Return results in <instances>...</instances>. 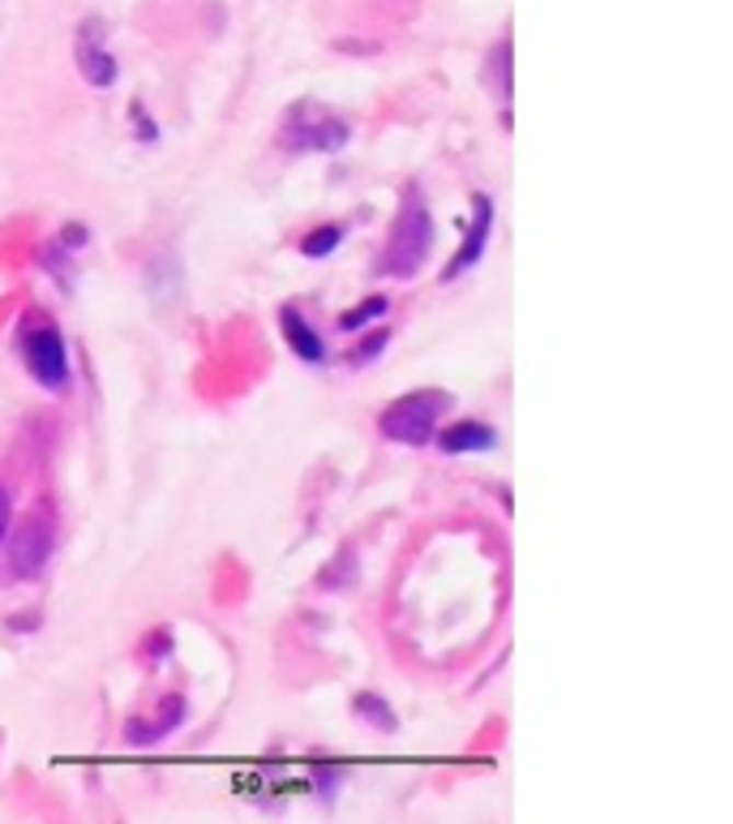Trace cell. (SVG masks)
Returning a JSON list of instances; mask_svg holds the SVG:
<instances>
[{"label": "cell", "instance_id": "5b68a950", "mask_svg": "<svg viewBox=\"0 0 733 824\" xmlns=\"http://www.w3.org/2000/svg\"><path fill=\"white\" fill-rule=\"evenodd\" d=\"M472 203H477V215H472V224H468V232H463V250L446 262L442 279H459L463 271H472V266L481 262V254H485L489 232H493V203H489L485 194H477Z\"/></svg>", "mask_w": 733, "mask_h": 824}, {"label": "cell", "instance_id": "9a60e30c", "mask_svg": "<svg viewBox=\"0 0 733 824\" xmlns=\"http://www.w3.org/2000/svg\"><path fill=\"white\" fill-rule=\"evenodd\" d=\"M497 95L502 103H511V39L497 44Z\"/></svg>", "mask_w": 733, "mask_h": 824}, {"label": "cell", "instance_id": "8992f818", "mask_svg": "<svg viewBox=\"0 0 733 824\" xmlns=\"http://www.w3.org/2000/svg\"><path fill=\"white\" fill-rule=\"evenodd\" d=\"M107 35H103V22H87L82 31H78V69H82V78L91 82V87H112L116 82V60L107 56Z\"/></svg>", "mask_w": 733, "mask_h": 824}, {"label": "cell", "instance_id": "5bb4252c", "mask_svg": "<svg viewBox=\"0 0 733 824\" xmlns=\"http://www.w3.org/2000/svg\"><path fill=\"white\" fill-rule=\"evenodd\" d=\"M387 340H391L387 331H374L369 340H360V348H352V357H347V360H352V365H369V360L387 348Z\"/></svg>", "mask_w": 733, "mask_h": 824}, {"label": "cell", "instance_id": "4fadbf2b", "mask_svg": "<svg viewBox=\"0 0 733 824\" xmlns=\"http://www.w3.org/2000/svg\"><path fill=\"white\" fill-rule=\"evenodd\" d=\"M356 713H365L378 730H394V709L382 705L378 696H356Z\"/></svg>", "mask_w": 733, "mask_h": 824}, {"label": "cell", "instance_id": "6da1fadb", "mask_svg": "<svg viewBox=\"0 0 733 824\" xmlns=\"http://www.w3.org/2000/svg\"><path fill=\"white\" fill-rule=\"evenodd\" d=\"M430 245H434L430 206L421 203V198H408V206H403L399 219H394L391 241H387V250H382L378 271H382V275H394V279H412V275L421 271L425 254H430Z\"/></svg>", "mask_w": 733, "mask_h": 824}, {"label": "cell", "instance_id": "3957f363", "mask_svg": "<svg viewBox=\"0 0 733 824\" xmlns=\"http://www.w3.org/2000/svg\"><path fill=\"white\" fill-rule=\"evenodd\" d=\"M22 360H26V369H31V378L39 387H51V391L65 387V378H69V353H65V340H60L56 322L39 318V322H31L22 331Z\"/></svg>", "mask_w": 733, "mask_h": 824}, {"label": "cell", "instance_id": "2e32d148", "mask_svg": "<svg viewBox=\"0 0 733 824\" xmlns=\"http://www.w3.org/2000/svg\"><path fill=\"white\" fill-rule=\"evenodd\" d=\"M9 519H13V503H9V494H4V485H0V537L9 533Z\"/></svg>", "mask_w": 733, "mask_h": 824}, {"label": "cell", "instance_id": "30bf717a", "mask_svg": "<svg viewBox=\"0 0 733 824\" xmlns=\"http://www.w3.org/2000/svg\"><path fill=\"white\" fill-rule=\"evenodd\" d=\"M159 725H129L125 734H129V743H159L163 734H172L176 730V721H185V700L181 696H172V700H163V709H159Z\"/></svg>", "mask_w": 733, "mask_h": 824}, {"label": "cell", "instance_id": "ba28073f", "mask_svg": "<svg viewBox=\"0 0 733 824\" xmlns=\"http://www.w3.org/2000/svg\"><path fill=\"white\" fill-rule=\"evenodd\" d=\"M279 327H284V335H288V344H293V353L300 360H327V344H322V335L305 322V313L300 309H284L279 313Z\"/></svg>", "mask_w": 733, "mask_h": 824}, {"label": "cell", "instance_id": "277c9868", "mask_svg": "<svg viewBox=\"0 0 733 824\" xmlns=\"http://www.w3.org/2000/svg\"><path fill=\"white\" fill-rule=\"evenodd\" d=\"M51 546H56V519H51V507L39 503L35 512L26 515L13 533V546H9V566L18 580H31L39 575L44 563L51 559Z\"/></svg>", "mask_w": 733, "mask_h": 824}, {"label": "cell", "instance_id": "9c48e42d", "mask_svg": "<svg viewBox=\"0 0 733 824\" xmlns=\"http://www.w3.org/2000/svg\"><path fill=\"white\" fill-rule=\"evenodd\" d=\"M489 447H497V434L489 425H481V421H459V425H450L442 434V451H450V456H459V451H489Z\"/></svg>", "mask_w": 733, "mask_h": 824}, {"label": "cell", "instance_id": "8fae6325", "mask_svg": "<svg viewBox=\"0 0 733 824\" xmlns=\"http://www.w3.org/2000/svg\"><path fill=\"white\" fill-rule=\"evenodd\" d=\"M340 228L335 224H327V228H313L305 241H300V254L305 258H327V254H335L340 250Z\"/></svg>", "mask_w": 733, "mask_h": 824}, {"label": "cell", "instance_id": "7a4b0ae2", "mask_svg": "<svg viewBox=\"0 0 733 824\" xmlns=\"http://www.w3.org/2000/svg\"><path fill=\"white\" fill-rule=\"evenodd\" d=\"M450 409L442 391H412L382 412V434L403 447H425L438 434V416Z\"/></svg>", "mask_w": 733, "mask_h": 824}, {"label": "cell", "instance_id": "52a82bcc", "mask_svg": "<svg viewBox=\"0 0 733 824\" xmlns=\"http://www.w3.org/2000/svg\"><path fill=\"white\" fill-rule=\"evenodd\" d=\"M284 142L288 147H309V151H340L343 142H347V125L343 121H300V112H296V121L288 125V134H284Z\"/></svg>", "mask_w": 733, "mask_h": 824}, {"label": "cell", "instance_id": "7c38bea8", "mask_svg": "<svg viewBox=\"0 0 733 824\" xmlns=\"http://www.w3.org/2000/svg\"><path fill=\"white\" fill-rule=\"evenodd\" d=\"M387 309H391V306H387V297H369L365 306H356V309H352V313H343V318H340V327H343V331H356V327H365V322H374V318H382Z\"/></svg>", "mask_w": 733, "mask_h": 824}]
</instances>
